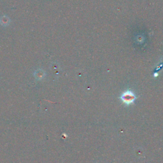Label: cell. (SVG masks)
Instances as JSON below:
<instances>
[{
	"mask_svg": "<svg viewBox=\"0 0 163 163\" xmlns=\"http://www.w3.org/2000/svg\"><path fill=\"white\" fill-rule=\"evenodd\" d=\"M34 75L37 80H42L44 77L45 73L42 70H38L35 72Z\"/></svg>",
	"mask_w": 163,
	"mask_h": 163,
	"instance_id": "obj_2",
	"label": "cell"
},
{
	"mask_svg": "<svg viewBox=\"0 0 163 163\" xmlns=\"http://www.w3.org/2000/svg\"><path fill=\"white\" fill-rule=\"evenodd\" d=\"M121 99L123 103L127 104V105H129V104L134 103L135 100H136V96L132 91L127 90V91L123 93L121 96Z\"/></svg>",
	"mask_w": 163,
	"mask_h": 163,
	"instance_id": "obj_1",
	"label": "cell"
}]
</instances>
